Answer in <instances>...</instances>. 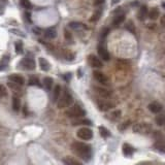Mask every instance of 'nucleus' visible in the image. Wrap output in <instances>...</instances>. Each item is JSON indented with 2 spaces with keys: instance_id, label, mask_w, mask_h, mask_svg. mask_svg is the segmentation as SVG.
I'll return each mask as SVG.
<instances>
[{
  "instance_id": "obj_22",
  "label": "nucleus",
  "mask_w": 165,
  "mask_h": 165,
  "mask_svg": "<svg viewBox=\"0 0 165 165\" xmlns=\"http://www.w3.org/2000/svg\"><path fill=\"white\" fill-rule=\"evenodd\" d=\"M159 9L157 8V7H153V8H151L149 11V14H148V17H149L151 20H157L159 17Z\"/></svg>"
},
{
  "instance_id": "obj_20",
  "label": "nucleus",
  "mask_w": 165,
  "mask_h": 165,
  "mask_svg": "<svg viewBox=\"0 0 165 165\" xmlns=\"http://www.w3.org/2000/svg\"><path fill=\"white\" fill-rule=\"evenodd\" d=\"M72 125L73 126H79V125H92V123H91V121L88 120V119H81V118H79V119H74L73 121H72Z\"/></svg>"
},
{
  "instance_id": "obj_38",
  "label": "nucleus",
  "mask_w": 165,
  "mask_h": 165,
  "mask_svg": "<svg viewBox=\"0 0 165 165\" xmlns=\"http://www.w3.org/2000/svg\"><path fill=\"white\" fill-rule=\"evenodd\" d=\"M6 95V88L3 85H0V98L4 97Z\"/></svg>"
},
{
  "instance_id": "obj_4",
  "label": "nucleus",
  "mask_w": 165,
  "mask_h": 165,
  "mask_svg": "<svg viewBox=\"0 0 165 165\" xmlns=\"http://www.w3.org/2000/svg\"><path fill=\"white\" fill-rule=\"evenodd\" d=\"M73 103V98L70 95L68 92L65 91L62 94V96H60V98L57 101V106L58 108H65V107H69L71 104Z\"/></svg>"
},
{
  "instance_id": "obj_28",
  "label": "nucleus",
  "mask_w": 165,
  "mask_h": 165,
  "mask_svg": "<svg viewBox=\"0 0 165 165\" xmlns=\"http://www.w3.org/2000/svg\"><path fill=\"white\" fill-rule=\"evenodd\" d=\"M155 122L158 126H164L165 125V115L164 114H160L155 118Z\"/></svg>"
},
{
  "instance_id": "obj_16",
  "label": "nucleus",
  "mask_w": 165,
  "mask_h": 165,
  "mask_svg": "<svg viewBox=\"0 0 165 165\" xmlns=\"http://www.w3.org/2000/svg\"><path fill=\"white\" fill-rule=\"evenodd\" d=\"M38 63H39V67L41 70H43V71H48V70H50L51 65L47 59H45V58H39V59H38Z\"/></svg>"
},
{
  "instance_id": "obj_45",
  "label": "nucleus",
  "mask_w": 165,
  "mask_h": 165,
  "mask_svg": "<svg viewBox=\"0 0 165 165\" xmlns=\"http://www.w3.org/2000/svg\"><path fill=\"white\" fill-rule=\"evenodd\" d=\"M162 6H163V8L165 9V1H163V2H162Z\"/></svg>"
},
{
  "instance_id": "obj_17",
  "label": "nucleus",
  "mask_w": 165,
  "mask_h": 165,
  "mask_svg": "<svg viewBox=\"0 0 165 165\" xmlns=\"http://www.w3.org/2000/svg\"><path fill=\"white\" fill-rule=\"evenodd\" d=\"M155 149H157L158 151L165 153V140H163L162 138H157L156 142L154 144Z\"/></svg>"
},
{
  "instance_id": "obj_26",
  "label": "nucleus",
  "mask_w": 165,
  "mask_h": 165,
  "mask_svg": "<svg viewBox=\"0 0 165 165\" xmlns=\"http://www.w3.org/2000/svg\"><path fill=\"white\" fill-rule=\"evenodd\" d=\"M8 88L14 92V93H21L22 92V89H21V85L19 84H16V82H9L7 84Z\"/></svg>"
},
{
  "instance_id": "obj_9",
  "label": "nucleus",
  "mask_w": 165,
  "mask_h": 165,
  "mask_svg": "<svg viewBox=\"0 0 165 165\" xmlns=\"http://www.w3.org/2000/svg\"><path fill=\"white\" fill-rule=\"evenodd\" d=\"M21 65L24 68L29 69V70H33L35 68V62L34 60L31 59V58H24V59H22Z\"/></svg>"
},
{
  "instance_id": "obj_8",
  "label": "nucleus",
  "mask_w": 165,
  "mask_h": 165,
  "mask_svg": "<svg viewBox=\"0 0 165 165\" xmlns=\"http://www.w3.org/2000/svg\"><path fill=\"white\" fill-rule=\"evenodd\" d=\"M97 52H98V55L100 56V58L104 61H110L111 59V55L108 53L107 48L104 47V45H99L98 48H97Z\"/></svg>"
},
{
  "instance_id": "obj_35",
  "label": "nucleus",
  "mask_w": 165,
  "mask_h": 165,
  "mask_svg": "<svg viewBox=\"0 0 165 165\" xmlns=\"http://www.w3.org/2000/svg\"><path fill=\"white\" fill-rule=\"evenodd\" d=\"M126 29L129 30L131 33L135 32V26H134V24H133L132 21H128L127 23H126Z\"/></svg>"
},
{
  "instance_id": "obj_29",
  "label": "nucleus",
  "mask_w": 165,
  "mask_h": 165,
  "mask_svg": "<svg viewBox=\"0 0 165 165\" xmlns=\"http://www.w3.org/2000/svg\"><path fill=\"white\" fill-rule=\"evenodd\" d=\"M43 86L47 90H51L52 89V86H53V79L52 77H45L43 79Z\"/></svg>"
},
{
  "instance_id": "obj_31",
  "label": "nucleus",
  "mask_w": 165,
  "mask_h": 165,
  "mask_svg": "<svg viewBox=\"0 0 165 165\" xmlns=\"http://www.w3.org/2000/svg\"><path fill=\"white\" fill-rule=\"evenodd\" d=\"M14 50H16L17 54H22L23 53V42L21 40H18L14 43Z\"/></svg>"
},
{
  "instance_id": "obj_34",
  "label": "nucleus",
  "mask_w": 165,
  "mask_h": 165,
  "mask_svg": "<svg viewBox=\"0 0 165 165\" xmlns=\"http://www.w3.org/2000/svg\"><path fill=\"white\" fill-rule=\"evenodd\" d=\"M121 117V111H113V113L110 115V118L113 121H117L119 120Z\"/></svg>"
},
{
  "instance_id": "obj_7",
  "label": "nucleus",
  "mask_w": 165,
  "mask_h": 165,
  "mask_svg": "<svg viewBox=\"0 0 165 165\" xmlns=\"http://www.w3.org/2000/svg\"><path fill=\"white\" fill-rule=\"evenodd\" d=\"M97 105H98V108L102 111H111L115 107V104H114L110 100H105V99H101V100L97 101Z\"/></svg>"
},
{
  "instance_id": "obj_10",
  "label": "nucleus",
  "mask_w": 165,
  "mask_h": 165,
  "mask_svg": "<svg viewBox=\"0 0 165 165\" xmlns=\"http://www.w3.org/2000/svg\"><path fill=\"white\" fill-rule=\"evenodd\" d=\"M148 108H149V111L153 114H159L160 111L163 110V106H162V104L158 102V101H153V102L149 104Z\"/></svg>"
},
{
  "instance_id": "obj_5",
  "label": "nucleus",
  "mask_w": 165,
  "mask_h": 165,
  "mask_svg": "<svg viewBox=\"0 0 165 165\" xmlns=\"http://www.w3.org/2000/svg\"><path fill=\"white\" fill-rule=\"evenodd\" d=\"M76 135H77V137L81 138L82 140H90L92 137H93V131L90 129V128L82 127L81 129L77 130Z\"/></svg>"
},
{
  "instance_id": "obj_14",
  "label": "nucleus",
  "mask_w": 165,
  "mask_h": 165,
  "mask_svg": "<svg viewBox=\"0 0 165 165\" xmlns=\"http://www.w3.org/2000/svg\"><path fill=\"white\" fill-rule=\"evenodd\" d=\"M8 79L9 82H16V84H19V85H24V77L20 76V74H11V76H8Z\"/></svg>"
},
{
  "instance_id": "obj_13",
  "label": "nucleus",
  "mask_w": 165,
  "mask_h": 165,
  "mask_svg": "<svg viewBox=\"0 0 165 165\" xmlns=\"http://www.w3.org/2000/svg\"><path fill=\"white\" fill-rule=\"evenodd\" d=\"M122 151H123V154L125 155L126 157H130L133 155L134 153V148L132 145H130L129 144H124L123 147H122Z\"/></svg>"
},
{
  "instance_id": "obj_41",
  "label": "nucleus",
  "mask_w": 165,
  "mask_h": 165,
  "mask_svg": "<svg viewBox=\"0 0 165 165\" xmlns=\"http://www.w3.org/2000/svg\"><path fill=\"white\" fill-rule=\"evenodd\" d=\"M11 33H14V34H19V35H21V36H24L23 33L19 32V31H14V29H11Z\"/></svg>"
},
{
  "instance_id": "obj_40",
  "label": "nucleus",
  "mask_w": 165,
  "mask_h": 165,
  "mask_svg": "<svg viewBox=\"0 0 165 165\" xmlns=\"http://www.w3.org/2000/svg\"><path fill=\"white\" fill-rule=\"evenodd\" d=\"M105 0H94V5L98 6V5H101V4L104 3Z\"/></svg>"
},
{
  "instance_id": "obj_44",
  "label": "nucleus",
  "mask_w": 165,
  "mask_h": 165,
  "mask_svg": "<svg viewBox=\"0 0 165 165\" xmlns=\"http://www.w3.org/2000/svg\"><path fill=\"white\" fill-rule=\"evenodd\" d=\"M26 17H27V19H28V22H29V23H31V19H30V13H26Z\"/></svg>"
},
{
  "instance_id": "obj_19",
  "label": "nucleus",
  "mask_w": 165,
  "mask_h": 165,
  "mask_svg": "<svg viewBox=\"0 0 165 165\" xmlns=\"http://www.w3.org/2000/svg\"><path fill=\"white\" fill-rule=\"evenodd\" d=\"M63 162H64L65 165H82L79 160L74 159L73 157H69V156L63 158Z\"/></svg>"
},
{
  "instance_id": "obj_18",
  "label": "nucleus",
  "mask_w": 165,
  "mask_h": 165,
  "mask_svg": "<svg viewBox=\"0 0 165 165\" xmlns=\"http://www.w3.org/2000/svg\"><path fill=\"white\" fill-rule=\"evenodd\" d=\"M148 14H149V11H148V7L145 5H142V7L139 8V11H138V19H139L140 21L145 20V18L148 17Z\"/></svg>"
},
{
  "instance_id": "obj_11",
  "label": "nucleus",
  "mask_w": 165,
  "mask_h": 165,
  "mask_svg": "<svg viewBox=\"0 0 165 165\" xmlns=\"http://www.w3.org/2000/svg\"><path fill=\"white\" fill-rule=\"evenodd\" d=\"M93 76L97 82H101V84H106V82H108L107 76L104 73H102L101 71H98V70H95V71L93 72Z\"/></svg>"
},
{
  "instance_id": "obj_25",
  "label": "nucleus",
  "mask_w": 165,
  "mask_h": 165,
  "mask_svg": "<svg viewBox=\"0 0 165 165\" xmlns=\"http://www.w3.org/2000/svg\"><path fill=\"white\" fill-rule=\"evenodd\" d=\"M60 95H61V87H60L59 85H56L54 91H53V101L57 102L58 99L60 98Z\"/></svg>"
},
{
  "instance_id": "obj_43",
  "label": "nucleus",
  "mask_w": 165,
  "mask_h": 165,
  "mask_svg": "<svg viewBox=\"0 0 165 165\" xmlns=\"http://www.w3.org/2000/svg\"><path fill=\"white\" fill-rule=\"evenodd\" d=\"M161 25L165 26V16L162 17V19H161Z\"/></svg>"
},
{
  "instance_id": "obj_36",
  "label": "nucleus",
  "mask_w": 165,
  "mask_h": 165,
  "mask_svg": "<svg viewBox=\"0 0 165 165\" xmlns=\"http://www.w3.org/2000/svg\"><path fill=\"white\" fill-rule=\"evenodd\" d=\"M20 3L22 7H24V8L26 9H30L31 7H32V4H31V2L29 1V0H21Z\"/></svg>"
},
{
  "instance_id": "obj_42",
  "label": "nucleus",
  "mask_w": 165,
  "mask_h": 165,
  "mask_svg": "<svg viewBox=\"0 0 165 165\" xmlns=\"http://www.w3.org/2000/svg\"><path fill=\"white\" fill-rule=\"evenodd\" d=\"M70 77H71V74H70V73H67V74H65V76H64L65 81H69Z\"/></svg>"
},
{
  "instance_id": "obj_21",
  "label": "nucleus",
  "mask_w": 165,
  "mask_h": 165,
  "mask_svg": "<svg viewBox=\"0 0 165 165\" xmlns=\"http://www.w3.org/2000/svg\"><path fill=\"white\" fill-rule=\"evenodd\" d=\"M9 59H11V57H9V54L4 55L3 57L1 58V60H0V70H3V69L6 68L7 65H8Z\"/></svg>"
},
{
  "instance_id": "obj_30",
  "label": "nucleus",
  "mask_w": 165,
  "mask_h": 165,
  "mask_svg": "<svg viewBox=\"0 0 165 165\" xmlns=\"http://www.w3.org/2000/svg\"><path fill=\"white\" fill-rule=\"evenodd\" d=\"M101 14H102V11H96L95 13L92 14L91 18H90V22H92V23H96L97 21H99Z\"/></svg>"
},
{
  "instance_id": "obj_12",
  "label": "nucleus",
  "mask_w": 165,
  "mask_h": 165,
  "mask_svg": "<svg viewBox=\"0 0 165 165\" xmlns=\"http://www.w3.org/2000/svg\"><path fill=\"white\" fill-rule=\"evenodd\" d=\"M95 91L96 93L98 94L100 97H102V98H110L111 93V91H108V90H106L105 88H100V87H95Z\"/></svg>"
},
{
  "instance_id": "obj_6",
  "label": "nucleus",
  "mask_w": 165,
  "mask_h": 165,
  "mask_svg": "<svg viewBox=\"0 0 165 165\" xmlns=\"http://www.w3.org/2000/svg\"><path fill=\"white\" fill-rule=\"evenodd\" d=\"M87 61H88L90 66L93 67V68H101L103 66V63L101 62V60L95 55H89L87 58Z\"/></svg>"
},
{
  "instance_id": "obj_3",
  "label": "nucleus",
  "mask_w": 165,
  "mask_h": 165,
  "mask_svg": "<svg viewBox=\"0 0 165 165\" xmlns=\"http://www.w3.org/2000/svg\"><path fill=\"white\" fill-rule=\"evenodd\" d=\"M153 128L152 125L149 123H137L133 126V132L137 133V134H142V135H149L152 132Z\"/></svg>"
},
{
  "instance_id": "obj_37",
  "label": "nucleus",
  "mask_w": 165,
  "mask_h": 165,
  "mask_svg": "<svg viewBox=\"0 0 165 165\" xmlns=\"http://www.w3.org/2000/svg\"><path fill=\"white\" fill-rule=\"evenodd\" d=\"M130 121H127V122H124V123H122V124H120L119 125V130L120 131H124L125 129H127L128 127H129V125H130Z\"/></svg>"
},
{
  "instance_id": "obj_2",
  "label": "nucleus",
  "mask_w": 165,
  "mask_h": 165,
  "mask_svg": "<svg viewBox=\"0 0 165 165\" xmlns=\"http://www.w3.org/2000/svg\"><path fill=\"white\" fill-rule=\"evenodd\" d=\"M65 115L71 119H79V118L84 117V116L86 115V111L82 110L79 104H74L73 106L69 107L68 110L65 111Z\"/></svg>"
},
{
  "instance_id": "obj_23",
  "label": "nucleus",
  "mask_w": 165,
  "mask_h": 165,
  "mask_svg": "<svg viewBox=\"0 0 165 165\" xmlns=\"http://www.w3.org/2000/svg\"><path fill=\"white\" fill-rule=\"evenodd\" d=\"M45 36L48 39H54L56 36H57V32H56L55 28H48L45 31Z\"/></svg>"
},
{
  "instance_id": "obj_39",
  "label": "nucleus",
  "mask_w": 165,
  "mask_h": 165,
  "mask_svg": "<svg viewBox=\"0 0 165 165\" xmlns=\"http://www.w3.org/2000/svg\"><path fill=\"white\" fill-rule=\"evenodd\" d=\"M110 32V29H107V28H105V29H103V31H102V33H101V38L102 39H104V38L106 37V35H107V33Z\"/></svg>"
},
{
  "instance_id": "obj_32",
  "label": "nucleus",
  "mask_w": 165,
  "mask_h": 165,
  "mask_svg": "<svg viewBox=\"0 0 165 165\" xmlns=\"http://www.w3.org/2000/svg\"><path fill=\"white\" fill-rule=\"evenodd\" d=\"M99 133H100L101 136L104 137V138L108 137V136H110V135H111L110 131H108L107 129H106L105 127H103V126H100V127H99Z\"/></svg>"
},
{
  "instance_id": "obj_24",
  "label": "nucleus",
  "mask_w": 165,
  "mask_h": 165,
  "mask_svg": "<svg viewBox=\"0 0 165 165\" xmlns=\"http://www.w3.org/2000/svg\"><path fill=\"white\" fill-rule=\"evenodd\" d=\"M21 108V99L18 95H14L13 97V110L14 111H19Z\"/></svg>"
},
{
  "instance_id": "obj_15",
  "label": "nucleus",
  "mask_w": 165,
  "mask_h": 165,
  "mask_svg": "<svg viewBox=\"0 0 165 165\" xmlns=\"http://www.w3.org/2000/svg\"><path fill=\"white\" fill-rule=\"evenodd\" d=\"M69 28H71L72 30H84V29H87V26L84 25L81 22H70L69 23Z\"/></svg>"
},
{
  "instance_id": "obj_1",
  "label": "nucleus",
  "mask_w": 165,
  "mask_h": 165,
  "mask_svg": "<svg viewBox=\"0 0 165 165\" xmlns=\"http://www.w3.org/2000/svg\"><path fill=\"white\" fill-rule=\"evenodd\" d=\"M71 151L85 161H90L92 157V149L89 145L81 142H73L71 144Z\"/></svg>"
},
{
  "instance_id": "obj_27",
  "label": "nucleus",
  "mask_w": 165,
  "mask_h": 165,
  "mask_svg": "<svg viewBox=\"0 0 165 165\" xmlns=\"http://www.w3.org/2000/svg\"><path fill=\"white\" fill-rule=\"evenodd\" d=\"M123 22H125V14H118V16L115 17V19L113 20V25L118 26V25H120V24H122Z\"/></svg>"
},
{
  "instance_id": "obj_33",
  "label": "nucleus",
  "mask_w": 165,
  "mask_h": 165,
  "mask_svg": "<svg viewBox=\"0 0 165 165\" xmlns=\"http://www.w3.org/2000/svg\"><path fill=\"white\" fill-rule=\"evenodd\" d=\"M29 85L30 86H40V82H39V79H37L36 76H30L29 77Z\"/></svg>"
}]
</instances>
